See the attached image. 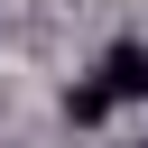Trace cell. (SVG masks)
I'll use <instances>...</instances> for the list:
<instances>
[{
    "label": "cell",
    "mask_w": 148,
    "mask_h": 148,
    "mask_svg": "<svg viewBox=\"0 0 148 148\" xmlns=\"http://www.w3.org/2000/svg\"><path fill=\"white\" fill-rule=\"evenodd\" d=\"M92 83H102L111 102H148V46H139V37H120V46L102 56V74H92Z\"/></svg>",
    "instance_id": "6da1fadb"
},
{
    "label": "cell",
    "mask_w": 148,
    "mask_h": 148,
    "mask_svg": "<svg viewBox=\"0 0 148 148\" xmlns=\"http://www.w3.org/2000/svg\"><path fill=\"white\" fill-rule=\"evenodd\" d=\"M65 111H74V130H92V120H111L120 102H111L102 83H74V92H65Z\"/></svg>",
    "instance_id": "7a4b0ae2"
}]
</instances>
